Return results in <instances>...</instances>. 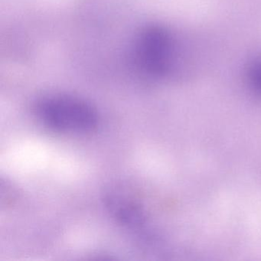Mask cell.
Returning <instances> with one entry per match:
<instances>
[{"label":"cell","instance_id":"cell-1","mask_svg":"<svg viewBox=\"0 0 261 261\" xmlns=\"http://www.w3.org/2000/svg\"><path fill=\"white\" fill-rule=\"evenodd\" d=\"M33 113L42 126L62 135H88L100 125L97 108L72 94L56 93L39 97Z\"/></svg>","mask_w":261,"mask_h":261},{"label":"cell","instance_id":"cell-2","mask_svg":"<svg viewBox=\"0 0 261 261\" xmlns=\"http://www.w3.org/2000/svg\"><path fill=\"white\" fill-rule=\"evenodd\" d=\"M178 50V42L170 30L163 25H151L137 37L135 62L146 75L165 79L176 69Z\"/></svg>","mask_w":261,"mask_h":261},{"label":"cell","instance_id":"cell-3","mask_svg":"<svg viewBox=\"0 0 261 261\" xmlns=\"http://www.w3.org/2000/svg\"><path fill=\"white\" fill-rule=\"evenodd\" d=\"M247 82L252 92L261 97V57L253 61L249 66Z\"/></svg>","mask_w":261,"mask_h":261}]
</instances>
